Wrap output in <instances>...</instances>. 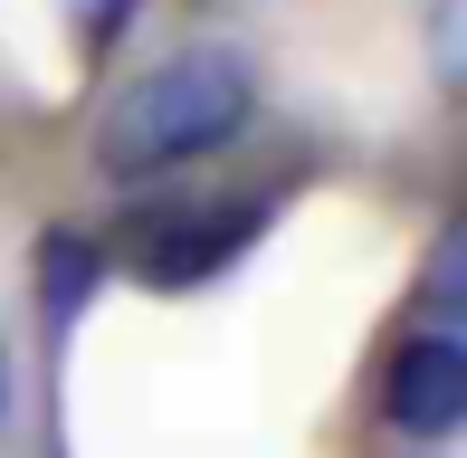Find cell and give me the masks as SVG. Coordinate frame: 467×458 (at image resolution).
<instances>
[{"instance_id":"obj_1","label":"cell","mask_w":467,"mask_h":458,"mask_svg":"<svg viewBox=\"0 0 467 458\" xmlns=\"http://www.w3.org/2000/svg\"><path fill=\"white\" fill-rule=\"evenodd\" d=\"M248 115H258V68H248L239 48H182V57H162L153 77H134V87L105 106L96 162L115 182H153V172H172V162L220 153Z\"/></svg>"},{"instance_id":"obj_2","label":"cell","mask_w":467,"mask_h":458,"mask_svg":"<svg viewBox=\"0 0 467 458\" xmlns=\"http://www.w3.org/2000/svg\"><path fill=\"white\" fill-rule=\"evenodd\" d=\"M381 411H391V430H410V440H449V430L467 421V344L449 335V325H430V335H410L391 353Z\"/></svg>"},{"instance_id":"obj_3","label":"cell","mask_w":467,"mask_h":458,"mask_svg":"<svg viewBox=\"0 0 467 458\" xmlns=\"http://www.w3.org/2000/svg\"><path fill=\"white\" fill-rule=\"evenodd\" d=\"M153 239H143V277L153 286H182V277H210L220 258H239L248 229H258V211H172V220H143Z\"/></svg>"},{"instance_id":"obj_4","label":"cell","mask_w":467,"mask_h":458,"mask_svg":"<svg viewBox=\"0 0 467 458\" xmlns=\"http://www.w3.org/2000/svg\"><path fill=\"white\" fill-rule=\"evenodd\" d=\"M96 277H105V248L87 239V229L57 220L48 239H38V306H48V325H77V316H87Z\"/></svg>"},{"instance_id":"obj_5","label":"cell","mask_w":467,"mask_h":458,"mask_svg":"<svg viewBox=\"0 0 467 458\" xmlns=\"http://www.w3.org/2000/svg\"><path fill=\"white\" fill-rule=\"evenodd\" d=\"M458 277H467V239L449 229L439 258H430V277H420V306H430V316H458Z\"/></svg>"},{"instance_id":"obj_6","label":"cell","mask_w":467,"mask_h":458,"mask_svg":"<svg viewBox=\"0 0 467 458\" xmlns=\"http://www.w3.org/2000/svg\"><path fill=\"white\" fill-rule=\"evenodd\" d=\"M439 38H430V57H439V87H458V0H439Z\"/></svg>"},{"instance_id":"obj_7","label":"cell","mask_w":467,"mask_h":458,"mask_svg":"<svg viewBox=\"0 0 467 458\" xmlns=\"http://www.w3.org/2000/svg\"><path fill=\"white\" fill-rule=\"evenodd\" d=\"M0 430H10V344H0Z\"/></svg>"}]
</instances>
